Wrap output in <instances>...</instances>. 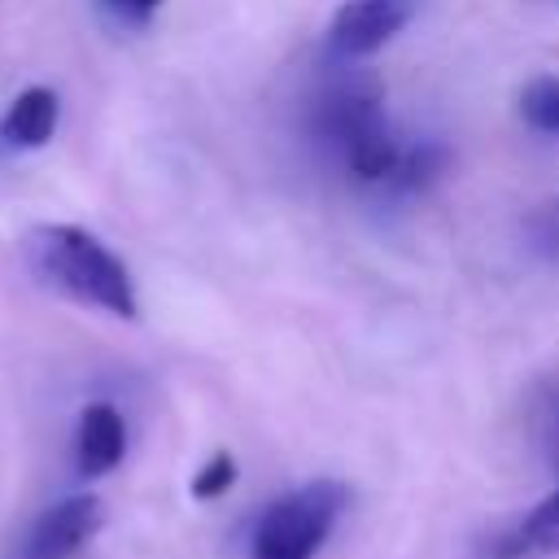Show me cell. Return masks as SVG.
<instances>
[{"instance_id": "13", "label": "cell", "mask_w": 559, "mask_h": 559, "mask_svg": "<svg viewBox=\"0 0 559 559\" xmlns=\"http://www.w3.org/2000/svg\"><path fill=\"white\" fill-rule=\"evenodd\" d=\"M231 485H236V459H231L227 450H218V454H210V459L201 463V472L192 476V498L210 502V498H223Z\"/></svg>"}, {"instance_id": "11", "label": "cell", "mask_w": 559, "mask_h": 559, "mask_svg": "<svg viewBox=\"0 0 559 559\" xmlns=\"http://www.w3.org/2000/svg\"><path fill=\"white\" fill-rule=\"evenodd\" d=\"M520 533L533 555H559V485L520 520Z\"/></svg>"}, {"instance_id": "6", "label": "cell", "mask_w": 559, "mask_h": 559, "mask_svg": "<svg viewBox=\"0 0 559 559\" xmlns=\"http://www.w3.org/2000/svg\"><path fill=\"white\" fill-rule=\"evenodd\" d=\"M127 454V419L118 415V406L109 402H92L79 415V432H74V467L79 476L96 480L109 476Z\"/></svg>"}, {"instance_id": "8", "label": "cell", "mask_w": 559, "mask_h": 559, "mask_svg": "<svg viewBox=\"0 0 559 559\" xmlns=\"http://www.w3.org/2000/svg\"><path fill=\"white\" fill-rule=\"evenodd\" d=\"M520 118L537 135H559V74H533L520 87Z\"/></svg>"}, {"instance_id": "1", "label": "cell", "mask_w": 559, "mask_h": 559, "mask_svg": "<svg viewBox=\"0 0 559 559\" xmlns=\"http://www.w3.org/2000/svg\"><path fill=\"white\" fill-rule=\"evenodd\" d=\"M310 127H314L319 144H328L358 183H389L393 179L402 144L389 131L384 83L371 70L336 74L319 92V100L310 109Z\"/></svg>"}, {"instance_id": "5", "label": "cell", "mask_w": 559, "mask_h": 559, "mask_svg": "<svg viewBox=\"0 0 559 559\" xmlns=\"http://www.w3.org/2000/svg\"><path fill=\"white\" fill-rule=\"evenodd\" d=\"M415 13H419V0H345L332 13L328 48L341 61H362L380 52Z\"/></svg>"}, {"instance_id": "14", "label": "cell", "mask_w": 559, "mask_h": 559, "mask_svg": "<svg viewBox=\"0 0 559 559\" xmlns=\"http://www.w3.org/2000/svg\"><path fill=\"white\" fill-rule=\"evenodd\" d=\"M100 9H105L118 26H144V22L162 9V0H100Z\"/></svg>"}, {"instance_id": "9", "label": "cell", "mask_w": 559, "mask_h": 559, "mask_svg": "<svg viewBox=\"0 0 559 559\" xmlns=\"http://www.w3.org/2000/svg\"><path fill=\"white\" fill-rule=\"evenodd\" d=\"M445 166H450V153L441 144H415V148H402L397 170H393L389 183L402 188V192H424L432 179L445 175Z\"/></svg>"}, {"instance_id": "3", "label": "cell", "mask_w": 559, "mask_h": 559, "mask_svg": "<svg viewBox=\"0 0 559 559\" xmlns=\"http://www.w3.org/2000/svg\"><path fill=\"white\" fill-rule=\"evenodd\" d=\"M345 507H349V489L328 476L280 493L253 520V533H249L253 559H314Z\"/></svg>"}, {"instance_id": "2", "label": "cell", "mask_w": 559, "mask_h": 559, "mask_svg": "<svg viewBox=\"0 0 559 559\" xmlns=\"http://www.w3.org/2000/svg\"><path fill=\"white\" fill-rule=\"evenodd\" d=\"M26 253H31V266L48 284L70 293L74 301L96 306V310L118 314V319H135L140 314L131 271L92 231H83L74 223H44V227H35L26 236Z\"/></svg>"}, {"instance_id": "7", "label": "cell", "mask_w": 559, "mask_h": 559, "mask_svg": "<svg viewBox=\"0 0 559 559\" xmlns=\"http://www.w3.org/2000/svg\"><path fill=\"white\" fill-rule=\"evenodd\" d=\"M57 118H61L57 92H52V87H26V92H17L13 105L4 109L0 135H4L13 148H39V144L52 140Z\"/></svg>"}, {"instance_id": "4", "label": "cell", "mask_w": 559, "mask_h": 559, "mask_svg": "<svg viewBox=\"0 0 559 559\" xmlns=\"http://www.w3.org/2000/svg\"><path fill=\"white\" fill-rule=\"evenodd\" d=\"M105 524V502L96 493H70L35 515L17 542V559H74Z\"/></svg>"}, {"instance_id": "10", "label": "cell", "mask_w": 559, "mask_h": 559, "mask_svg": "<svg viewBox=\"0 0 559 559\" xmlns=\"http://www.w3.org/2000/svg\"><path fill=\"white\" fill-rule=\"evenodd\" d=\"M528 437L542 450V459L559 463V380L537 384V393L528 402Z\"/></svg>"}, {"instance_id": "12", "label": "cell", "mask_w": 559, "mask_h": 559, "mask_svg": "<svg viewBox=\"0 0 559 559\" xmlns=\"http://www.w3.org/2000/svg\"><path fill=\"white\" fill-rule=\"evenodd\" d=\"M524 245H528V253H537L542 262H555V266H559V197L542 201V205L524 218Z\"/></svg>"}]
</instances>
